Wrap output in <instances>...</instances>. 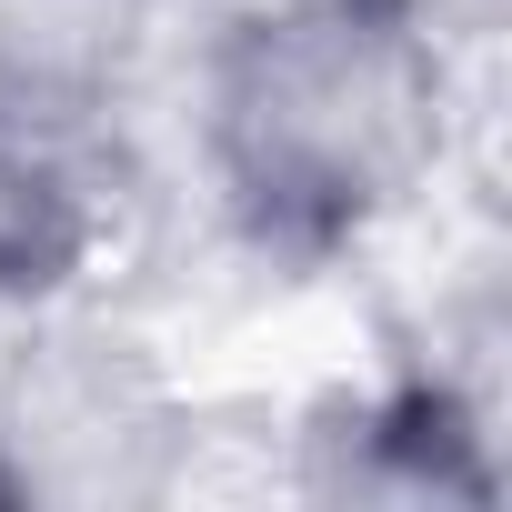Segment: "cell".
Instances as JSON below:
<instances>
[{
  "label": "cell",
  "instance_id": "cell-1",
  "mask_svg": "<svg viewBox=\"0 0 512 512\" xmlns=\"http://www.w3.org/2000/svg\"><path fill=\"white\" fill-rule=\"evenodd\" d=\"M462 51L392 0H241L191 61V161L241 251L332 272L452 161Z\"/></svg>",
  "mask_w": 512,
  "mask_h": 512
},
{
  "label": "cell",
  "instance_id": "cell-2",
  "mask_svg": "<svg viewBox=\"0 0 512 512\" xmlns=\"http://www.w3.org/2000/svg\"><path fill=\"white\" fill-rule=\"evenodd\" d=\"M191 462V402L171 372L51 302L0 342V502H161Z\"/></svg>",
  "mask_w": 512,
  "mask_h": 512
},
{
  "label": "cell",
  "instance_id": "cell-3",
  "mask_svg": "<svg viewBox=\"0 0 512 512\" xmlns=\"http://www.w3.org/2000/svg\"><path fill=\"white\" fill-rule=\"evenodd\" d=\"M312 502H492V442L482 412L442 382V372H402V382H362L332 392L302 422V472Z\"/></svg>",
  "mask_w": 512,
  "mask_h": 512
},
{
  "label": "cell",
  "instance_id": "cell-4",
  "mask_svg": "<svg viewBox=\"0 0 512 512\" xmlns=\"http://www.w3.org/2000/svg\"><path fill=\"white\" fill-rule=\"evenodd\" d=\"M111 241V161L91 121L0 111V312H51Z\"/></svg>",
  "mask_w": 512,
  "mask_h": 512
},
{
  "label": "cell",
  "instance_id": "cell-5",
  "mask_svg": "<svg viewBox=\"0 0 512 512\" xmlns=\"http://www.w3.org/2000/svg\"><path fill=\"white\" fill-rule=\"evenodd\" d=\"M171 0H0V111L111 131Z\"/></svg>",
  "mask_w": 512,
  "mask_h": 512
},
{
  "label": "cell",
  "instance_id": "cell-6",
  "mask_svg": "<svg viewBox=\"0 0 512 512\" xmlns=\"http://www.w3.org/2000/svg\"><path fill=\"white\" fill-rule=\"evenodd\" d=\"M392 11H412L442 51H462V61H482L492 41H502V21H512V0H392Z\"/></svg>",
  "mask_w": 512,
  "mask_h": 512
}]
</instances>
